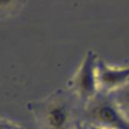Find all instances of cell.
<instances>
[{
    "instance_id": "cell-8",
    "label": "cell",
    "mask_w": 129,
    "mask_h": 129,
    "mask_svg": "<svg viewBox=\"0 0 129 129\" xmlns=\"http://www.w3.org/2000/svg\"><path fill=\"white\" fill-rule=\"evenodd\" d=\"M90 129H106V128H101V127H97V126H92V125H89Z\"/></svg>"
},
{
    "instance_id": "cell-3",
    "label": "cell",
    "mask_w": 129,
    "mask_h": 129,
    "mask_svg": "<svg viewBox=\"0 0 129 129\" xmlns=\"http://www.w3.org/2000/svg\"><path fill=\"white\" fill-rule=\"evenodd\" d=\"M83 109L81 117L87 125L106 129H129V123L109 94L100 92Z\"/></svg>"
},
{
    "instance_id": "cell-5",
    "label": "cell",
    "mask_w": 129,
    "mask_h": 129,
    "mask_svg": "<svg viewBox=\"0 0 129 129\" xmlns=\"http://www.w3.org/2000/svg\"><path fill=\"white\" fill-rule=\"evenodd\" d=\"M109 95L122 116L129 123V85Z\"/></svg>"
},
{
    "instance_id": "cell-1",
    "label": "cell",
    "mask_w": 129,
    "mask_h": 129,
    "mask_svg": "<svg viewBox=\"0 0 129 129\" xmlns=\"http://www.w3.org/2000/svg\"><path fill=\"white\" fill-rule=\"evenodd\" d=\"M34 116L42 129H72L77 119L71 98L56 91L33 107Z\"/></svg>"
},
{
    "instance_id": "cell-6",
    "label": "cell",
    "mask_w": 129,
    "mask_h": 129,
    "mask_svg": "<svg viewBox=\"0 0 129 129\" xmlns=\"http://www.w3.org/2000/svg\"><path fill=\"white\" fill-rule=\"evenodd\" d=\"M0 129H22L20 125L15 124L13 121L9 120L7 118H1L0 122Z\"/></svg>"
},
{
    "instance_id": "cell-4",
    "label": "cell",
    "mask_w": 129,
    "mask_h": 129,
    "mask_svg": "<svg viewBox=\"0 0 129 129\" xmlns=\"http://www.w3.org/2000/svg\"><path fill=\"white\" fill-rule=\"evenodd\" d=\"M97 81L101 93L111 94L129 85V64H110L99 57L97 62Z\"/></svg>"
},
{
    "instance_id": "cell-7",
    "label": "cell",
    "mask_w": 129,
    "mask_h": 129,
    "mask_svg": "<svg viewBox=\"0 0 129 129\" xmlns=\"http://www.w3.org/2000/svg\"><path fill=\"white\" fill-rule=\"evenodd\" d=\"M72 129H90V127H89V125L83 120V118L80 117L77 119V121L75 122V124L74 125Z\"/></svg>"
},
{
    "instance_id": "cell-2",
    "label": "cell",
    "mask_w": 129,
    "mask_h": 129,
    "mask_svg": "<svg viewBox=\"0 0 129 129\" xmlns=\"http://www.w3.org/2000/svg\"><path fill=\"white\" fill-rule=\"evenodd\" d=\"M100 56L88 49L68 81V91L83 108L100 93L97 81V62Z\"/></svg>"
}]
</instances>
